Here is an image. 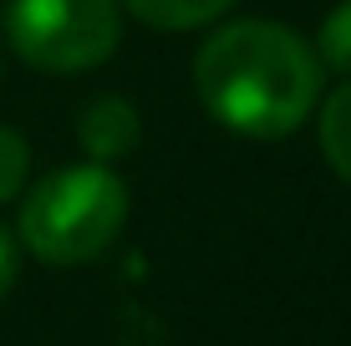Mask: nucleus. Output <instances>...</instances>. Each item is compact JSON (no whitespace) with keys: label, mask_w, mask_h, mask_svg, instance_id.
Listing matches in <instances>:
<instances>
[{"label":"nucleus","mask_w":351,"mask_h":346,"mask_svg":"<svg viewBox=\"0 0 351 346\" xmlns=\"http://www.w3.org/2000/svg\"><path fill=\"white\" fill-rule=\"evenodd\" d=\"M321 153L351 184V82L321 102Z\"/></svg>","instance_id":"obj_6"},{"label":"nucleus","mask_w":351,"mask_h":346,"mask_svg":"<svg viewBox=\"0 0 351 346\" xmlns=\"http://www.w3.org/2000/svg\"><path fill=\"white\" fill-rule=\"evenodd\" d=\"M10 285H16V245H10V234L0 230V301L10 295Z\"/></svg>","instance_id":"obj_9"},{"label":"nucleus","mask_w":351,"mask_h":346,"mask_svg":"<svg viewBox=\"0 0 351 346\" xmlns=\"http://www.w3.org/2000/svg\"><path fill=\"white\" fill-rule=\"evenodd\" d=\"M193 82L224 127L285 138L321 102V56L275 21H234L199 46Z\"/></svg>","instance_id":"obj_1"},{"label":"nucleus","mask_w":351,"mask_h":346,"mask_svg":"<svg viewBox=\"0 0 351 346\" xmlns=\"http://www.w3.org/2000/svg\"><path fill=\"white\" fill-rule=\"evenodd\" d=\"M321 66L351 77V0H341V5L321 21Z\"/></svg>","instance_id":"obj_7"},{"label":"nucleus","mask_w":351,"mask_h":346,"mask_svg":"<svg viewBox=\"0 0 351 346\" xmlns=\"http://www.w3.org/2000/svg\"><path fill=\"white\" fill-rule=\"evenodd\" d=\"M77 138L97 163L128 158V153L138 148V112H132V102H123V97H97L87 112L77 117Z\"/></svg>","instance_id":"obj_4"},{"label":"nucleus","mask_w":351,"mask_h":346,"mask_svg":"<svg viewBox=\"0 0 351 346\" xmlns=\"http://www.w3.org/2000/svg\"><path fill=\"white\" fill-rule=\"evenodd\" d=\"M128 219V188L107 163L51 173L21 204V240L51 265H82L117 240Z\"/></svg>","instance_id":"obj_2"},{"label":"nucleus","mask_w":351,"mask_h":346,"mask_svg":"<svg viewBox=\"0 0 351 346\" xmlns=\"http://www.w3.org/2000/svg\"><path fill=\"white\" fill-rule=\"evenodd\" d=\"M26 169H31V153H26V138L0 127V204L26 184Z\"/></svg>","instance_id":"obj_8"},{"label":"nucleus","mask_w":351,"mask_h":346,"mask_svg":"<svg viewBox=\"0 0 351 346\" xmlns=\"http://www.w3.org/2000/svg\"><path fill=\"white\" fill-rule=\"evenodd\" d=\"M123 5L138 21L158 26V31H193V26H204V21L224 16L234 0H123Z\"/></svg>","instance_id":"obj_5"},{"label":"nucleus","mask_w":351,"mask_h":346,"mask_svg":"<svg viewBox=\"0 0 351 346\" xmlns=\"http://www.w3.org/2000/svg\"><path fill=\"white\" fill-rule=\"evenodd\" d=\"M10 46L41 71H87L117 51V0H10Z\"/></svg>","instance_id":"obj_3"}]
</instances>
